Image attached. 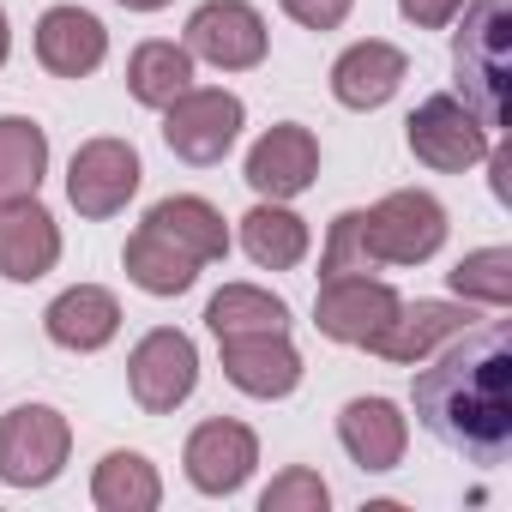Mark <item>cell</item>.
Returning a JSON list of instances; mask_svg holds the SVG:
<instances>
[{"label":"cell","mask_w":512,"mask_h":512,"mask_svg":"<svg viewBox=\"0 0 512 512\" xmlns=\"http://www.w3.org/2000/svg\"><path fill=\"white\" fill-rule=\"evenodd\" d=\"M362 235L380 266H422L446 241V211L434 193L404 187V193H386L374 211H362Z\"/></svg>","instance_id":"3957f363"},{"label":"cell","mask_w":512,"mask_h":512,"mask_svg":"<svg viewBox=\"0 0 512 512\" xmlns=\"http://www.w3.org/2000/svg\"><path fill=\"white\" fill-rule=\"evenodd\" d=\"M398 7H404V19H410V25L440 31V25H452V19L464 13V0H398Z\"/></svg>","instance_id":"4dcf8cb0"},{"label":"cell","mask_w":512,"mask_h":512,"mask_svg":"<svg viewBox=\"0 0 512 512\" xmlns=\"http://www.w3.org/2000/svg\"><path fill=\"white\" fill-rule=\"evenodd\" d=\"M0 61H7V13H0Z\"/></svg>","instance_id":"d6a6232c"},{"label":"cell","mask_w":512,"mask_h":512,"mask_svg":"<svg viewBox=\"0 0 512 512\" xmlns=\"http://www.w3.org/2000/svg\"><path fill=\"white\" fill-rule=\"evenodd\" d=\"M205 326L217 338H235V332H290V308L266 290H253V284H229L211 296L205 308Z\"/></svg>","instance_id":"d4e9b609"},{"label":"cell","mask_w":512,"mask_h":512,"mask_svg":"<svg viewBox=\"0 0 512 512\" xmlns=\"http://www.w3.org/2000/svg\"><path fill=\"white\" fill-rule=\"evenodd\" d=\"M43 326H49V338L61 350H79L85 356V350H103L121 332V302L109 290H97V284H79V290H67V296L49 302Z\"/></svg>","instance_id":"d6986e66"},{"label":"cell","mask_w":512,"mask_h":512,"mask_svg":"<svg viewBox=\"0 0 512 512\" xmlns=\"http://www.w3.org/2000/svg\"><path fill=\"white\" fill-rule=\"evenodd\" d=\"M217 350L229 386H241L247 398H290L302 386V356L290 350V332H235L217 338Z\"/></svg>","instance_id":"8fae6325"},{"label":"cell","mask_w":512,"mask_h":512,"mask_svg":"<svg viewBox=\"0 0 512 512\" xmlns=\"http://www.w3.org/2000/svg\"><path fill=\"white\" fill-rule=\"evenodd\" d=\"M127 91L151 109H169L181 91H193V55L181 43H139L127 61Z\"/></svg>","instance_id":"cb8c5ba5"},{"label":"cell","mask_w":512,"mask_h":512,"mask_svg":"<svg viewBox=\"0 0 512 512\" xmlns=\"http://www.w3.org/2000/svg\"><path fill=\"white\" fill-rule=\"evenodd\" d=\"M380 272V260L368 253V235H362V211H344L326 235V260H320V278H368Z\"/></svg>","instance_id":"83f0119b"},{"label":"cell","mask_w":512,"mask_h":512,"mask_svg":"<svg viewBox=\"0 0 512 512\" xmlns=\"http://www.w3.org/2000/svg\"><path fill=\"white\" fill-rule=\"evenodd\" d=\"M338 440H344V452L362 464V470H392L398 458H404V440H410V428H404V416H398V404H386V398H356V404H344V416H338Z\"/></svg>","instance_id":"ac0fdd59"},{"label":"cell","mask_w":512,"mask_h":512,"mask_svg":"<svg viewBox=\"0 0 512 512\" xmlns=\"http://www.w3.org/2000/svg\"><path fill=\"white\" fill-rule=\"evenodd\" d=\"M49 169V139L37 121L0 115V205L13 199H37V181Z\"/></svg>","instance_id":"603a6c76"},{"label":"cell","mask_w":512,"mask_h":512,"mask_svg":"<svg viewBox=\"0 0 512 512\" xmlns=\"http://www.w3.org/2000/svg\"><path fill=\"white\" fill-rule=\"evenodd\" d=\"M127 278L139 284V290H151V296H181L193 278H199V260L187 247H175L163 229H151V223H139L133 235H127Z\"/></svg>","instance_id":"ffe728a7"},{"label":"cell","mask_w":512,"mask_h":512,"mask_svg":"<svg viewBox=\"0 0 512 512\" xmlns=\"http://www.w3.org/2000/svg\"><path fill=\"white\" fill-rule=\"evenodd\" d=\"M133 193H139V151L127 139L79 145L73 175H67V199H73L79 217H115Z\"/></svg>","instance_id":"9c48e42d"},{"label":"cell","mask_w":512,"mask_h":512,"mask_svg":"<svg viewBox=\"0 0 512 512\" xmlns=\"http://www.w3.org/2000/svg\"><path fill=\"white\" fill-rule=\"evenodd\" d=\"M314 175H320V139L296 121L272 127L247 151V187L260 199H296V193L314 187Z\"/></svg>","instance_id":"7c38bea8"},{"label":"cell","mask_w":512,"mask_h":512,"mask_svg":"<svg viewBox=\"0 0 512 512\" xmlns=\"http://www.w3.org/2000/svg\"><path fill=\"white\" fill-rule=\"evenodd\" d=\"M470 302H398V314L380 326V338L368 344L386 362H422L440 344H452L458 332H470Z\"/></svg>","instance_id":"4fadbf2b"},{"label":"cell","mask_w":512,"mask_h":512,"mask_svg":"<svg viewBox=\"0 0 512 512\" xmlns=\"http://www.w3.org/2000/svg\"><path fill=\"white\" fill-rule=\"evenodd\" d=\"M145 223H151V229H163L175 247H187L199 266H211V260H223V253H229V229H223V217H217L205 199H193V193L151 205V217H145Z\"/></svg>","instance_id":"7402d4cb"},{"label":"cell","mask_w":512,"mask_h":512,"mask_svg":"<svg viewBox=\"0 0 512 512\" xmlns=\"http://www.w3.org/2000/svg\"><path fill=\"white\" fill-rule=\"evenodd\" d=\"M398 314V290L380 278H320L314 326L338 344H374L380 326Z\"/></svg>","instance_id":"30bf717a"},{"label":"cell","mask_w":512,"mask_h":512,"mask_svg":"<svg viewBox=\"0 0 512 512\" xmlns=\"http://www.w3.org/2000/svg\"><path fill=\"white\" fill-rule=\"evenodd\" d=\"M193 380H199V350H193L187 332H169V326H163V332L139 338V350H133V362H127V386H133L139 410L163 416V410L187 404Z\"/></svg>","instance_id":"ba28073f"},{"label":"cell","mask_w":512,"mask_h":512,"mask_svg":"<svg viewBox=\"0 0 512 512\" xmlns=\"http://www.w3.org/2000/svg\"><path fill=\"white\" fill-rule=\"evenodd\" d=\"M266 512H326V482L314 470H284L266 494H260Z\"/></svg>","instance_id":"f1b7e54d"},{"label":"cell","mask_w":512,"mask_h":512,"mask_svg":"<svg viewBox=\"0 0 512 512\" xmlns=\"http://www.w3.org/2000/svg\"><path fill=\"white\" fill-rule=\"evenodd\" d=\"M404 127H410V151L428 169H440V175H458V169H470V163L488 157V127L458 97H428Z\"/></svg>","instance_id":"8992f818"},{"label":"cell","mask_w":512,"mask_h":512,"mask_svg":"<svg viewBox=\"0 0 512 512\" xmlns=\"http://www.w3.org/2000/svg\"><path fill=\"white\" fill-rule=\"evenodd\" d=\"M452 296L458 302H482V308H506L512 302V253L506 247L464 253V260L452 266Z\"/></svg>","instance_id":"4316f807"},{"label":"cell","mask_w":512,"mask_h":512,"mask_svg":"<svg viewBox=\"0 0 512 512\" xmlns=\"http://www.w3.org/2000/svg\"><path fill=\"white\" fill-rule=\"evenodd\" d=\"M61 260V229L37 199H13L0 205V278L13 284H37L43 272H55Z\"/></svg>","instance_id":"9a60e30c"},{"label":"cell","mask_w":512,"mask_h":512,"mask_svg":"<svg viewBox=\"0 0 512 512\" xmlns=\"http://www.w3.org/2000/svg\"><path fill=\"white\" fill-rule=\"evenodd\" d=\"M404 73H410V61L392 43H356L332 67V97L344 109H380V103H392V91L404 85Z\"/></svg>","instance_id":"e0dca14e"},{"label":"cell","mask_w":512,"mask_h":512,"mask_svg":"<svg viewBox=\"0 0 512 512\" xmlns=\"http://www.w3.org/2000/svg\"><path fill=\"white\" fill-rule=\"evenodd\" d=\"M187 55H199L223 73H247L266 61V19L247 0H205L187 19Z\"/></svg>","instance_id":"52a82bcc"},{"label":"cell","mask_w":512,"mask_h":512,"mask_svg":"<svg viewBox=\"0 0 512 512\" xmlns=\"http://www.w3.org/2000/svg\"><path fill=\"white\" fill-rule=\"evenodd\" d=\"M127 13H157V7H169V0H121Z\"/></svg>","instance_id":"1f68e13d"},{"label":"cell","mask_w":512,"mask_h":512,"mask_svg":"<svg viewBox=\"0 0 512 512\" xmlns=\"http://www.w3.org/2000/svg\"><path fill=\"white\" fill-rule=\"evenodd\" d=\"M241 97L235 91H181L163 109V139L187 163H223V151L241 133Z\"/></svg>","instance_id":"5b68a950"},{"label":"cell","mask_w":512,"mask_h":512,"mask_svg":"<svg viewBox=\"0 0 512 512\" xmlns=\"http://www.w3.org/2000/svg\"><path fill=\"white\" fill-rule=\"evenodd\" d=\"M260 464V440L241 422H199L193 440H187V476L199 494H235L247 482V470Z\"/></svg>","instance_id":"5bb4252c"},{"label":"cell","mask_w":512,"mask_h":512,"mask_svg":"<svg viewBox=\"0 0 512 512\" xmlns=\"http://www.w3.org/2000/svg\"><path fill=\"white\" fill-rule=\"evenodd\" d=\"M241 247H247L253 266L290 272V266H302V253H308V223H302L296 211H284L278 199H272V205H253V211L241 217Z\"/></svg>","instance_id":"44dd1931"},{"label":"cell","mask_w":512,"mask_h":512,"mask_svg":"<svg viewBox=\"0 0 512 512\" xmlns=\"http://www.w3.org/2000/svg\"><path fill=\"white\" fill-rule=\"evenodd\" d=\"M91 494H97L103 512H151V506L163 500V482H157V470H151L139 452H109V458L97 464Z\"/></svg>","instance_id":"484cf974"},{"label":"cell","mask_w":512,"mask_h":512,"mask_svg":"<svg viewBox=\"0 0 512 512\" xmlns=\"http://www.w3.org/2000/svg\"><path fill=\"white\" fill-rule=\"evenodd\" d=\"M464 103L482 127H506L512 115V0H464V31L452 43Z\"/></svg>","instance_id":"7a4b0ae2"},{"label":"cell","mask_w":512,"mask_h":512,"mask_svg":"<svg viewBox=\"0 0 512 512\" xmlns=\"http://www.w3.org/2000/svg\"><path fill=\"white\" fill-rule=\"evenodd\" d=\"M416 416L446 446L476 464H506L512 452V338L506 326L458 332V344L416 380Z\"/></svg>","instance_id":"6da1fadb"},{"label":"cell","mask_w":512,"mask_h":512,"mask_svg":"<svg viewBox=\"0 0 512 512\" xmlns=\"http://www.w3.org/2000/svg\"><path fill=\"white\" fill-rule=\"evenodd\" d=\"M284 13L308 31H332V25L350 19V0H284Z\"/></svg>","instance_id":"f546056e"},{"label":"cell","mask_w":512,"mask_h":512,"mask_svg":"<svg viewBox=\"0 0 512 512\" xmlns=\"http://www.w3.org/2000/svg\"><path fill=\"white\" fill-rule=\"evenodd\" d=\"M67 446H73V428H67L61 410L19 404L7 422H0V482H13V488L55 482L61 464H67Z\"/></svg>","instance_id":"277c9868"},{"label":"cell","mask_w":512,"mask_h":512,"mask_svg":"<svg viewBox=\"0 0 512 512\" xmlns=\"http://www.w3.org/2000/svg\"><path fill=\"white\" fill-rule=\"evenodd\" d=\"M109 55V31L85 13V7H49L43 25H37V61L55 73V79H85L97 73Z\"/></svg>","instance_id":"2e32d148"}]
</instances>
